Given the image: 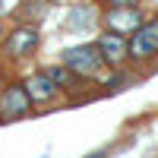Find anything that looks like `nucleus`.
<instances>
[{"mask_svg": "<svg viewBox=\"0 0 158 158\" xmlns=\"http://www.w3.org/2000/svg\"><path fill=\"white\" fill-rule=\"evenodd\" d=\"M60 63L63 67H70L79 79H98L104 70H108V63H104L98 44H73V48H63L60 51Z\"/></svg>", "mask_w": 158, "mask_h": 158, "instance_id": "f257e3e1", "label": "nucleus"}, {"mask_svg": "<svg viewBox=\"0 0 158 158\" xmlns=\"http://www.w3.org/2000/svg\"><path fill=\"white\" fill-rule=\"evenodd\" d=\"M3 57L10 63H19V60H29L38 54V48H41V32H38V25H16L13 32H6L3 38Z\"/></svg>", "mask_w": 158, "mask_h": 158, "instance_id": "f03ea898", "label": "nucleus"}, {"mask_svg": "<svg viewBox=\"0 0 158 158\" xmlns=\"http://www.w3.org/2000/svg\"><path fill=\"white\" fill-rule=\"evenodd\" d=\"M32 98L25 92L22 82H6L0 89V123H13V120H25L32 114Z\"/></svg>", "mask_w": 158, "mask_h": 158, "instance_id": "7ed1b4c3", "label": "nucleus"}, {"mask_svg": "<svg viewBox=\"0 0 158 158\" xmlns=\"http://www.w3.org/2000/svg\"><path fill=\"white\" fill-rule=\"evenodd\" d=\"M22 85H25V92H29V98H32V104L38 111H44V108H54V104L60 101V95L63 92L51 82V76L44 73V70H35V73H29L22 79Z\"/></svg>", "mask_w": 158, "mask_h": 158, "instance_id": "20e7f679", "label": "nucleus"}, {"mask_svg": "<svg viewBox=\"0 0 158 158\" xmlns=\"http://www.w3.org/2000/svg\"><path fill=\"white\" fill-rule=\"evenodd\" d=\"M152 57H158V19L142 22L139 29L130 35V60L146 63Z\"/></svg>", "mask_w": 158, "mask_h": 158, "instance_id": "39448f33", "label": "nucleus"}, {"mask_svg": "<svg viewBox=\"0 0 158 158\" xmlns=\"http://www.w3.org/2000/svg\"><path fill=\"white\" fill-rule=\"evenodd\" d=\"M101 22H104V29H111V32L133 35L139 25L146 22V13L139 6H108L101 13Z\"/></svg>", "mask_w": 158, "mask_h": 158, "instance_id": "423d86ee", "label": "nucleus"}, {"mask_svg": "<svg viewBox=\"0 0 158 158\" xmlns=\"http://www.w3.org/2000/svg\"><path fill=\"white\" fill-rule=\"evenodd\" d=\"M95 44H98L101 57H104V63H108L111 70H120L123 60H130V41H127V35H120V32L104 29V32L98 35Z\"/></svg>", "mask_w": 158, "mask_h": 158, "instance_id": "0eeeda50", "label": "nucleus"}, {"mask_svg": "<svg viewBox=\"0 0 158 158\" xmlns=\"http://www.w3.org/2000/svg\"><path fill=\"white\" fill-rule=\"evenodd\" d=\"M95 22H98V13L95 10H92L89 3H76L70 10V16L63 19V32H89Z\"/></svg>", "mask_w": 158, "mask_h": 158, "instance_id": "6e6552de", "label": "nucleus"}, {"mask_svg": "<svg viewBox=\"0 0 158 158\" xmlns=\"http://www.w3.org/2000/svg\"><path fill=\"white\" fill-rule=\"evenodd\" d=\"M48 10H51V0H22L16 6V16L25 25H41V19L48 16Z\"/></svg>", "mask_w": 158, "mask_h": 158, "instance_id": "1a4fd4ad", "label": "nucleus"}, {"mask_svg": "<svg viewBox=\"0 0 158 158\" xmlns=\"http://www.w3.org/2000/svg\"><path fill=\"white\" fill-rule=\"evenodd\" d=\"M44 73L51 76V82H54L60 92H73L79 82H82V79H79L70 67H63V63H48V67H44Z\"/></svg>", "mask_w": 158, "mask_h": 158, "instance_id": "9d476101", "label": "nucleus"}, {"mask_svg": "<svg viewBox=\"0 0 158 158\" xmlns=\"http://www.w3.org/2000/svg\"><path fill=\"white\" fill-rule=\"evenodd\" d=\"M108 6H139V0H104Z\"/></svg>", "mask_w": 158, "mask_h": 158, "instance_id": "9b49d317", "label": "nucleus"}, {"mask_svg": "<svg viewBox=\"0 0 158 158\" xmlns=\"http://www.w3.org/2000/svg\"><path fill=\"white\" fill-rule=\"evenodd\" d=\"M3 38H6V25L0 22V44H3Z\"/></svg>", "mask_w": 158, "mask_h": 158, "instance_id": "f8f14e48", "label": "nucleus"}]
</instances>
